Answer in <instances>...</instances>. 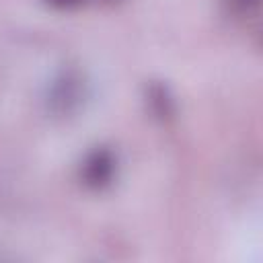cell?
I'll use <instances>...</instances> for the list:
<instances>
[{
	"label": "cell",
	"instance_id": "cell-5",
	"mask_svg": "<svg viewBox=\"0 0 263 263\" xmlns=\"http://www.w3.org/2000/svg\"><path fill=\"white\" fill-rule=\"evenodd\" d=\"M41 2L53 10H66V12L76 10V8L86 4V0H41Z\"/></svg>",
	"mask_w": 263,
	"mask_h": 263
},
{
	"label": "cell",
	"instance_id": "cell-1",
	"mask_svg": "<svg viewBox=\"0 0 263 263\" xmlns=\"http://www.w3.org/2000/svg\"><path fill=\"white\" fill-rule=\"evenodd\" d=\"M90 97L86 74L76 66H62L47 80L43 88V109L55 119H70L78 115Z\"/></svg>",
	"mask_w": 263,
	"mask_h": 263
},
{
	"label": "cell",
	"instance_id": "cell-2",
	"mask_svg": "<svg viewBox=\"0 0 263 263\" xmlns=\"http://www.w3.org/2000/svg\"><path fill=\"white\" fill-rule=\"evenodd\" d=\"M117 171H119L117 152L111 146L99 144L82 156L78 164V181L88 191H105L115 183Z\"/></svg>",
	"mask_w": 263,
	"mask_h": 263
},
{
	"label": "cell",
	"instance_id": "cell-3",
	"mask_svg": "<svg viewBox=\"0 0 263 263\" xmlns=\"http://www.w3.org/2000/svg\"><path fill=\"white\" fill-rule=\"evenodd\" d=\"M146 103L148 109L152 111V117L160 121H168L177 113V103L171 92V88L162 82H150L146 88Z\"/></svg>",
	"mask_w": 263,
	"mask_h": 263
},
{
	"label": "cell",
	"instance_id": "cell-4",
	"mask_svg": "<svg viewBox=\"0 0 263 263\" xmlns=\"http://www.w3.org/2000/svg\"><path fill=\"white\" fill-rule=\"evenodd\" d=\"M259 2L261 0H226L228 8L234 12V14H240V16H247L251 12H255L259 8Z\"/></svg>",
	"mask_w": 263,
	"mask_h": 263
}]
</instances>
